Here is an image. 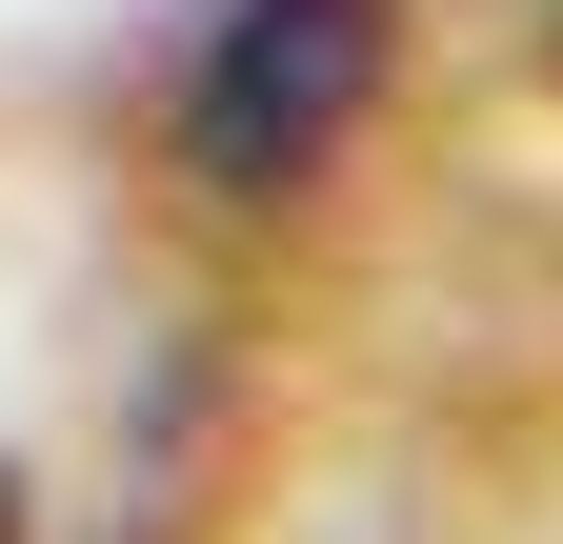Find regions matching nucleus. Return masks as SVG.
Listing matches in <instances>:
<instances>
[{
	"instance_id": "nucleus-1",
	"label": "nucleus",
	"mask_w": 563,
	"mask_h": 544,
	"mask_svg": "<svg viewBox=\"0 0 563 544\" xmlns=\"http://www.w3.org/2000/svg\"><path fill=\"white\" fill-rule=\"evenodd\" d=\"M363 81H383V0H222V41L181 81V182L201 202H302L363 142Z\"/></svg>"
},
{
	"instance_id": "nucleus-2",
	"label": "nucleus",
	"mask_w": 563,
	"mask_h": 544,
	"mask_svg": "<svg viewBox=\"0 0 563 544\" xmlns=\"http://www.w3.org/2000/svg\"><path fill=\"white\" fill-rule=\"evenodd\" d=\"M0 524H21V504H0Z\"/></svg>"
}]
</instances>
